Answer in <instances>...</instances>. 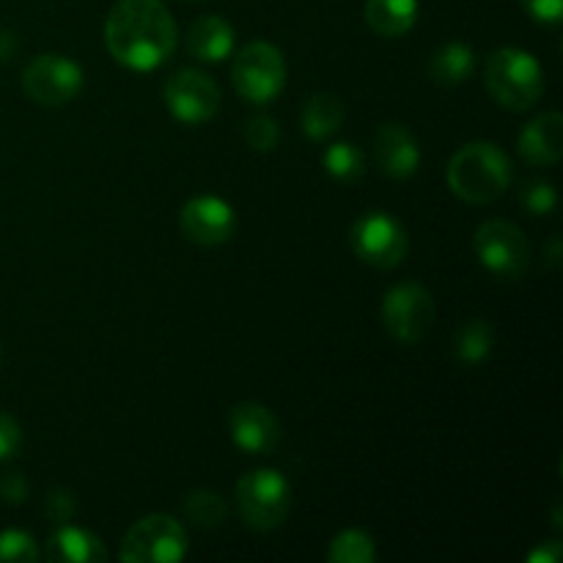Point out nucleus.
Returning a JSON list of instances; mask_svg holds the SVG:
<instances>
[{
  "label": "nucleus",
  "instance_id": "1",
  "mask_svg": "<svg viewBox=\"0 0 563 563\" xmlns=\"http://www.w3.org/2000/svg\"><path fill=\"white\" fill-rule=\"evenodd\" d=\"M179 31L159 0H119L104 20V44L115 64L154 71L174 55Z\"/></svg>",
  "mask_w": 563,
  "mask_h": 563
},
{
  "label": "nucleus",
  "instance_id": "2",
  "mask_svg": "<svg viewBox=\"0 0 563 563\" xmlns=\"http://www.w3.org/2000/svg\"><path fill=\"white\" fill-rule=\"evenodd\" d=\"M511 159L500 146L489 141L465 143L451 157L445 179L451 192L467 203H493L509 190L511 185Z\"/></svg>",
  "mask_w": 563,
  "mask_h": 563
},
{
  "label": "nucleus",
  "instance_id": "3",
  "mask_svg": "<svg viewBox=\"0 0 563 563\" xmlns=\"http://www.w3.org/2000/svg\"><path fill=\"white\" fill-rule=\"evenodd\" d=\"M484 82H487L489 97L511 113H526L544 93L542 66L520 47L495 49L487 58Z\"/></svg>",
  "mask_w": 563,
  "mask_h": 563
},
{
  "label": "nucleus",
  "instance_id": "4",
  "mask_svg": "<svg viewBox=\"0 0 563 563\" xmlns=\"http://www.w3.org/2000/svg\"><path fill=\"white\" fill-rule=\"evenodd\" d=\"M242 522L253 531H275L286 522L291 509V487L278 471L258 467L245 473L234 489Z\"/></svg>",
  "mask_w": 563,
  "mask_h": 563
},
{
  "label": "nucleus",
  "instance_id": "5",
  "mask_svg": "<svg viewBox=\"0 0 563 563\" xmlns=\"http://www.w3.org/2000/svg\"><path fill=\"white\" fill-rule=\"evenodd\" d=\"M231 82L245 102L269 104L286 86L284 53L269 42L245 44L231 66Z\"/></svg>",
  "mask_w": 563,
  "mask_h": 563
},
{
  "label": "nucleus",
  "instance_id": "6",
  "mask_svg": "<svg viewBox=\"0 0 563 563\" xmlns=\"http://www.w3.org/2000/svg\"><path fill=\"white\" fill-rule=\"evenodd\" d=\"M478 262L500 280H522L531 267V245L520 225L509 220H487L473 236Z\"/></svg>",
  "mask_w": 563,
  "mask_h": 563
},
{
  "label": "nucleus",
  "instance_id": "7",
  "mask_svg": "<svg viewBox=\"0 0 563 563\" xmlns=\"http://www.w3.org/2000/svg\"><path fill=\"white\" fill-rule=\"evenodd\" d=\"M187 533L179 520L168 515H148L126 531L121 542L124 563H179L187 555Z\"/></svg>",
  "mask_w": 563,
  "mask_h": 563
},
{
  "label": "nucleus",
  "instance_id": "8",
  "mask_svg": "<svg viewBox=\"0 0 563 563\" xmlns=\"http://www.w3.org/2000/svg\"><path fill=\"white\" fill-rule=\"evenodd\" d=\"M385 330L399 344H418L432 330L434 322V297L427 286L407 280L385 291L383 308H379Z\"/></svg>",
  "mask_w": 563,
  "mask_h": 563
},
{
  "label": "nucleus",
  "instance_id": "9",
  "mask_svg": "<svg viewBox=\"0 0 563 563\" xmlns=\"http://www.w3.org/2000/svg\"><path fill=\"white\" fill-rule=\"evenodd\" d=\"M86 86V71L75 60L60 53L36 55L22 69V88L33 102L44 108H60L71 102Z\"/></svg>",
  "mask_w": 563,
  "mask_h": 563
},
{
  "label": "nucleus",
  "instance_id": "10",
  "mask_svg": "<svg viewBox=\"0 0 563 563\" xmlns=\"http://www.w3.org/2000/svg\"><path fill=\"white\" fill-rule=\"evenodd\" d=\"M350 242L355 256L377 269L399 267L407 256V245H410L405 225L394 214L379 212V209L361 214L355 220Z\"/></svg>",
  "mask_w": 563,
  "mask_h": 563
},
{
  "label": "nucleus",
  "instance_id": "11",
  "mask_svg": "<svg viewBox=\"0 0 563 563\" xmlns=\"http://www.w3.org/2000/svg\"><path fill=\"white\" fill-rule=\"evenodd\" d=\"M163 99L168 113L181 124L198 126L220 110V88L207 71L179 69L165 80Z\"/></svg>",
  "mask_w": 563,
  "mask_h": 563
},
{
  "label": "nucleus",
  "instance_id": "12",
  "mask_svg": "<svg viewBox=\"0 0 563 563\" xmlns=\"http://www.w3.org/2000/svg\"><path fill=\"white\" fill-rule=\"evenodd\" d=\"M181 234L198 247H218L229 242L236 231V214L223 198L196 196L181 207Z\"/></svg>",
  "mask_w": 563,
  "mask_h": 563
},
{
  "label": "nucleus",
  "instance_id": "13",
  "mask_svg": "<svg viewBox=\"0 0 563 563\" xmlns=\"http://www.w3.org/2000/svg\"><path fill=\"white\" fill-rule=\"evenodd\" d=\"M231 443L251 456H267L280 443V423L258 401H242L229 412Z\"/></svg>",
  "mask_w": 563,
  "mask_h": 563
},
{
  "label": "nucleus",
  "instance_id": "14",
  "mask_svg": "<svg viewBox=\"0 0 563 563\" xmlns=\"http://www.w3.org/2000/svg\"><path fill=\"white\" fill-rule=\"evenodd\" d=\"M374 159L390 179H410L421 168V146L407 126L388 121L374 135Z\"/></svg>",
  "mask_w": 563,
  "mask_h": 563
},
{
  "label": "nucleus",
  "instance_id": "15",
  "mask_svg": "<svg viewBox=\"0 0 563 563\" xmlns=\"http://www.w3.org/2000/svg\"><path fill=\"white\" fill-rule=\"evenodd\" d=\"M517 148H520L522 159L531 165H555L563 154V119L555 110L537 115L531 124L517 137Z\"/></svg>",
  "mask_w": 563,
  "mask_h": 563
},
{
  "label": "nucleus",
  "instance_id": "16",
  "mask_svg": "<svg viewBox=\"0 0 563 563\" xmlns=\"http://www.w3.org/2000/svg\"><path fill=\"white\" fill-rule=\"evenodd\" d=\"M234 38L236 31L225 16H198L190 25V33H187V53L201 60V64H220L234 49Z\"/></svg>",
  "mask_w": 563,
  "mask_h": 563
},
{
  "label": "nucleus",
  "instance_id": "17",
  "mask_svg": "<svg viewBox=\"0 0 563 563\" xmlns=\"http://www.w3.org/2000/svg\"><path fill=\"white\" fill-rule=\"evenodd\" d=\"M44 559L53 563H102L108 561V548L102 539L77 526H58V531L47 539Z\"/></svg>",
  "mask_w": 563,
  "mask_h": 563
},
{
  "label": "nucleus",
  "instance_id": "18",
  "mask_svg": "<svg viewBox=\"0 0 563 563\" xmlns=\"http://www.w3.org/2000/svg\"><path fill=\"white\" fill-rule=\"evenodd\" d=\"M418 0H366V25L372 27L377 36H405L407 31H412V25L418 22Z\"/></svg>",
  "mask_w": 563,
  "mask_h": 563
},
{
  "label": "nucleus",
  "instance_id": "19",
  "mask_svg": "<svg viewBox=\"0 0 563 563\" xmlns=\"http://www.w3.org/2000/svg\"><path fill=\"white\" fill-rule=\"evenodd\" d=\"M346 119L344 102L335 93H313L300 110V126L311 141H328Z\"/></svg>",
  "mask_w": 563,
  "mask_h": 563
},
{
  "label": "nucleus",
  "instance_id": "20",
  "mask_svg": "<svg viewBox=\"0 0 563 563\" xmlns=\"http://www.w3.org/2000/svg\"><path fill=\"white\" fill-rule=\"evenodd\" d=\"M476 69V53L465 42H449L429 58V77L443 88H456Z\"/></svg>",
  "mask_w": 563,
  "mask_h": 563
},
{
  "label": "nucleus",
  "instance_id": "21",
  "mask_svg": "<svg viewBox=\"0 0 563 563\" xmlns=\"http://www.w3.org/2000/svg\"><path fill=\"white\" fill-rule=\"evenodd\" d=\"M495 330L487 319H467L454 335V355L465 366H478L493 355Z\"/></svg>",
  "mask_w": 563,
  "mask_h": 563
},
{
  "label": "nucleus",
  "instance_id": "22",
  "mask_svg": "<svg viewBox=\"0 0 563 563\" xmlns=\"http://www.w3.org/2000/svg\"><path fill=\"white\" fill-rule=\"evenodd\" d=\"M181 515L192 522L196 528H203V531H214L225 522L229 517V504L220 498L212 489H192V493L185 495L181 500Z\"/></svg>",
  "mask_w": 563,
  "mask_h": 563
},
{
  "label": "nucleus",
  "instance_id": "23",
  "mask_svg": "<svg viewBox=\"0 0 563 563\" xmlns=\"http://www.w3.org/2000/svg\"><path fill=\"white\" fill-rule=\"evenodd\" d=\"M330 563H374L377 561V544H374L372 533L361 531V528H346V531L335 533L333 542L328 548Z\"/></svg>",
  "mask_w": 563,
  "mask_h": 563
},
{
  "label": "nucleus",
  "instance_id": "24",
  "mask_svg": "<svg viewBox=\"0 0 563 563\" xmlns=\"http://www.w3.org/2000/svg\"><path fill=\"white\" fill-rule=\"evenodd\" d=\"M322 165L333 179L339 181H357L366 174V159L363 152L350 141H335L324 148Z\"/></svg>",
  "mask_w": 563,
  "mask_h": 563
},
{
  "label": "nucleus",
  "instance_id": "25",
  "mask_svg": "<svg viewBox=\"0 0 563 563\" xmlns=\"http://www.w3.org/2000/svg\"><path fill=\"white\" fill-rule=\"evenodd\" d=\"M517 201H520L531 214L544 218V214H550L555 207H559V192H555V187L550 185V181L531 179L520 187Z\"/></svg>",
  "mask_w": 563,
  "mask_h": 563
},
{
  "label": "nucleus",
  "instance_id": "26",
  "mask_svg": "<svg viewBox=\"0 0 563 563\" xmlns=\"http://www.w3.org/2000/svg\"><path fill=\"white\" fill-rule=\"evenodd\" d=\"M242 135H245V143L253 148V152H275L280 143V126L278 121L269 119V115H251V119L245 121V130H242Z\"/></svg>",
  "mask_w": 563,
  "mask_h": 563
},
{
  "label": "nucleus",
  "instance_id": "27",
  "mask_svg": "<svg viewBox=\"0 0 563 563\" xmlns=\"http://www.w3.org/2000/svg\"><path fill=\"white\" fill-rule=\"evenodd\" d=\"M38 555L42 553L31 533L16 531V528L0 533V563H33L38 561Z\"/></svg>",
  "mask_w": 563,
  "mask_h": 563
},
{
  "label": "nucleus",
  "instance_id": "28",
  "mask_svg": "<svg viewBox=\"0 0 563 563\" xmlns=\"http://www.w3.org/2000/svg\"><path fill=\"white\" fill-rule=\"evenodd\" d=\"M44 515H47V520L55 522V526H64V522H69L71 517L77 515L75 493H69V489H64V487L49 489L47 498H44Z\"/></svg>",
  "mask_w": 563,
  "mask_h": 563
},
{
  "label": "nucleus",
  "instance_id": "29",
  "mask_svg": "<svg viewBox=\"0 0 563 563\" xmlns=\"http://www.w3.org/2000/svg\"><path fill=\"white\" fill-rule=\"evenodd\" d=\"M22 449V429L9 412H0V462L14 460Z\"/></svg>",
  "mask_w": 563,
  "mask_h": 563
},
{
  "label": "nucleus",
  "instance_id": "30",
  "mask_svg": "<svg viewBox=\"0 0 563 563\" xmlns=\"http://www.w3.org/2000/svg\"><path fill=\"white\" fill-rule=\"evenodd\" d=\"M522 9L542 25H559L563 20V0H522Z\"/></svg>",
  "mask_w": 563,
  "mask_h": 563
},
{
  "label": "nucleus",
  "instance_id": "31",
  "mask_svg": "<svg viewBox=\"0 0 563 563\" xmlns=\"http://www.w3.org/2000/svg\"><path fill=\"white\" fill-rule=\"evenodd\" d=\"M0 498H3V504L9 506L25 504L27 478L22 476V473H5V476L0 478Z\"/></svg>",
  "mask_w": 563,
  "mask_h": 563
},
{
  "label": "nucleus",
  "instance_id": "32",
  "mask_svg": "<svg viewBox=\"0 0 563 563\" xmlns=\"http://www.w3.org/2000/svg\"><path fill=\"white\" fill-rule=\"evenodd\" d=\"M561 559H563V544L559 539H548V542H542L531 555H528V563H559Z\"/></svg>",
  "mask_w": 563,
  "mask_h": 563
},
{
  "label": "nucleus",
  "instance_id": "33",
  "mask_svg": "<svg viewBox=\"0 0 563 563\" xmlns=\"http://www.w3.org/2000/svg\"><path fill=\"white\" fill-rule=\"evenodd\" d=\"M11 53H16V38H14V33L0 31V60H9Z\"/></svg>",
  "mask_w": 563,
  "mask_h": 563
},
{
  "label": "nucleus",
  "instance_id": "34",
  "mask_svg": "<svg viewBox=\"0 0 563 563\" xmlns=\"http://www.w3.org/2000/svg\"><path fill=\"white\" fill-rule=\"evenodd\" d=\"M561 240L559 236H553V240H550V267H559L561 264Z\"/></svg>",
  "mask_w": 563,
  "mask_h": 563
},
{
  "label": "nucleus",
  "instance_id": "35",
  "mask_svg": "<svg viewBox=\"0 0 563 563\" xmlns=\"http://www.w3.org/2000/svg\"><path fill=\"white\" fill-rule=\"evenodd\" d=\"M0 361H3V346H0Z\"/></svg>",
  "mask_w": 563,
  "mask_h": 563
}]
</instances>
